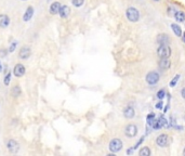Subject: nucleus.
<instances>
[{
    "mask_svg": "<svg viewBox=\"0 0 185 156\" xmlns=\"http://www.w3.org/2000/svg\"><path fill=\"white\" fill-rule=\"evenodd\" d=\"M32 15H34V8L28 7L27 10H26V12L24 13V15H23V20H24V21H29V20L32 18Z\"/></svg>",
    "mask_w": 185,
    "mask_h": 156,
    "instance_id": "ddd939ff",
    "label": "nucleus"
},
{
    "mask_svg": "<svg viewBox=\"0 0 185 156\" xmlns=\"http://www.w3.org/2000/svg\"><path fill=\"white\" fill-rule=\"evenodd\" d=\"M59 13H60L61 18H66L68 15H69V13H71V10H69V8H68L67 6H63V7H61Z\"/></svg>",
    "mask_w": 185,
    "mask_h": 156,
    "instance_id": "4468645a",
    "label": "nucleus"
},
{
    "mask_svg": "<svg viewBox=\"0 0 185 156\" xmlns=\"http://www.w3.org/2000/svg\"><path fill=\"white\" fill-rule=\"evenodd\" d=\"M161 107H162V102H161V101H160L159 103H157V105H156V108H161Z\"/></svg>",
    "mask_w": 185,
    "mask_h": 156,
    "instance_id": "bb28decb",
    "label": "nucleus"
},
{
    "mask_svg": "<svg viewBox=\"0 0 185 156\" xmlns=\"http://www.w3.org/2000/svg\"><path fill=\"white\" fill-rule=\"evenodd\" d=\"M13 74L16 77H22L23 75L25 74V67L22 64H16L14 66V68H13Z\"/></svg>",
    "mask_w": 185,
    "mask_h": 156,
    "instance_id": "423d86ee",
    "label": "nucleus"
},
{
    "mask_svg": "<svg viewBox=\"0 0 185 156\" xmlns=\"http://www.w3.org/2000/svg\"><path fill=\"white\" fill-rule=\"evenodd\" d=\"M156 1H159V0H156Z\"/></svg>",
    "mask_w": 185,
    "mask_h": 156,
    "instance_id": "473e14b6",
    "label": "nucleus"
},
{
    "mask_svg": "<svg viewBox=\"0 0 185 156\" xmlns=\"http://www.w3.org/2000/svg\"><path fill=\"white\" fill-rule=\"evenodd\" d=\"M20 93H21V89H20V87H18V86H15L14 88L12 89V96H20Z\"/></svg>",
    "mask_w": 185,
    "mask_h": 156,
    "instance_id": "aec40b11",
    "label": "nucleus"
},
{
    "mask_svg": "<svg viewBox=\"0 0 185 156\" xmlns=\"http://www.w3.org/2000/svg\"><path fill=\"white\" fill-rule=\"evenodd\" d=\"M156 143L159 146H161V147L166 146V145H167V143H168V135H160L159 137L157 138Z\"/></svg>",
    "mask_w": 185,
    "mask_h": 156,
    "instance_id": "6e6552de",
    "label": "nucleus"
},
{
    "mask_svg": "<svg viewBox=\"0 0 185 156\" xmlns=\"http://www.w3.org/2000/svg\"><path fill=\"white\" fill-rule=\"evenodd\" d=\"M157 53L160 57H169L171 54V49L170 47L167 46V45H162L160 46L157 50Z\"/></svg>",
    "mask_w": 185,
    "mask_h": 156,
    "instance_id": "7ed1b4c3",
    "label": "nucleus"
},
{
    "mask_svg": "<svg viewBox=\"0 0 185 156\" xmlns=\"http://www.w3.org/2000/svg\"><path fill=\"white\" fill-rule=\"evenodd\" d=\"M73 1V4L75 6V7H81L82 4H83V1L85 0H71Z\"/></svg>",
    "mask_w": 185,
    "mask_h": 156,
    "instance_id": "412c9836",
    "label": "nucleus"
},
{
    "mask_svg": "<svg viewBox=\"0 0 185 156\" xmlns=\"http://www.w3.org/2000/svg\"><path fill=\"white\" fill-rule=\"evenodd\" d=\"M183 154H184V155H185V149H184V151H183Z\"/></svg>",
    "mask_w": 185,
    "mask_h": 156,
    "instance_id": "7c9ffc66",
    "label": "nucleus"
},
{
    "mask_svg": "<svg viewBox=\"0 0 185 156\" xmlns=\"http://www.w3.org/2000/svg\"><path fill=\"white\" fill-rule=\"evenodd\" d=\"M125 132L128 137L132 138V137H135L136 133H138V128H136L135 125H129V126H127V128H126Z\"/></svg>",
    "mask_w": 185,
    "mask_h": 156,
    "instance_id": "39448f33",
    "label": "nucleus"
},
{
    "mask_svg": "<svg viewBox=\"0 0 185 156\" xmlns=\"http://www.w3.org/2000/svg\"><path fill=\"white\" fill-rule=\"evenodd\" d=\"M127 18L130 22H138L140 18L139 11L135 8H128L127 9Z\"/></svg>",
    "mask_w": 185,
    "mask_h": 156,
    "instance_id": "f257e3e1",
    "label": "nucleus"
},
{
    "mask_svg": "<svg viewBox=\"0 0 185 156\" xmlns=\"http://www.w3.org/2000/svg\"><path fill=\"white\" fill-rule=\"evenodd\" d=\"M9 23H10V18H9L8 15L4 14L0 15V27L4 28V27H7L8 25H9Z\"/></svg>",
    "mask_w": 185,
    "mask_h": 156,
    "instance_id": "f8f14e48",
    "label": "nucleus"
},
{
    "mask_svg": "<svg viewBox=\"0 0 185 156\" xmlns=\"http://www.w3.org/2000/svg\"><path fill=\"white\" fill-rule=\"evenodd\" d=\"M124 115H125V117H127V118H132V117L134 116V110H133L131 106L126 107L125 111H124Z\"/></svg>",
    "mask_w": 185,
    "mask_h": 156,
    "instance_id": "dca6fc26",
    "label": "nucleus"
},
{
    "mask_svg": "<svg viewBox=\"0 0 185 156\" xmlns=\"http://www.w3.org/2000/svg\"><path fill=\"white\" fill-rule=\"evenodd\" d=\"M61 6L59 2H54V4H51V7H50V13L51 14H57L59 12H60V9H61Z\"/></svg>",
    "mask_w": 185,
    "mask_h": 156,
    "instance_id": "2eb2a0df",
    "label": "nucleus"
},
{
    "mask_svg": "<svg viewBox=\"0 0 185 156\" xmlns=\"http://www.w3.org/2000/svg\"><path fill=\"white\" fill-rule=\"evenodd\" d=\"M174 18L178 22H184L185 21V14L183 12H175Z\"/></svg>",
    "mask_w": 185,
    "mask_h": 156,
    "instance_id": "f3484780",
    "label": "nucleus"
},
{
    "mask_svg": "<svg viewBox=\"0 0 185 156\" xmlns=\"http://www.w3.org/2000/svg\"><path fill=\"white\" fill-rule=\"evenodd\" d=\"M140 155H141V156H148V155H150V150L148 149L147 146L143 147V149L140 151Z\"/></svg>",
    "mask_w": 185,
    "mask_h": 156,
    "instance_id": "6ab92c4d",
    "label": "nucleus"
},
{
    "mask_svg": "<svg viewBox=\"0 0 185 156\" xmlns=\"http://www.w3.org/2000/svg\"><path fill=\"white\" fill-rule=\"evenodd\" d=\"M157 41H158V43H159L160 46H162V45H168L169 41H170V38H169L166 34H161V35L158 36Z\"/></svg>",
    "mask_w": 185,
    "mask_h": 156,
    "instance_id": "1a4fd4ad",
    "label": "nucleus"
},
{
    "mask_svg": "<svg viewBox=\"0 0 185 156\" xmlns=\"http://www.w3.org/2000/svg\"><path fill=\"white\" fill-rule=\"evenodd\" d=\"M7 147L11 153H16L18 151L20 145H18V143L16 141H14V140H10V141L8 142Z\"/></svg>",
    "mask_w": 185,
    "mask_h": 156,
    "instance_id": "0eeeda50",
    "label": "nucleus"
},
{
    "mask_svg": "<svg viewBox=\"0 0 185 156\" xmlns=\"http://www.w3.org/2000/svg\"><path fill=\"white\" fill-rule=\"evenodd\" d=\"M158 80H159V75L157 74L156 72H150L146 76V82L150 85H155L158 82Z\"/></svg>",
    "mask_w": 185,
    "mask_h": 156,
    "instance_id": "20e7f679",
    "label": "nucleus"
},
{
    "mask_svg": "<svg viewBox=\"0 0 185 156\" xmlns=\"http://www.w3.org/2000/svg\"><path fill=\"white\" fill-rule=\"evenodd\" d=\"M29 55H30V49L28 47H23L20 50V57L21 59H27Z\"/></svg>",
    "mask_w": 185,
    "mask_h": 156,
    "instance_id": "9b49d317",
    "label": "nucleus"
},
{
    "mask_svg": "<svg viewBox=\"0 0 185 156\" xmlns=\"http://www.w3.org/2000/svg\"><path fill=\"white\" fill-rule=\"evenodd\" d=\"M121 149H122V142H121L119 139H114V140L110 141L109 143L110 152H113V153L119 152Z\"/></svg>",
    "mask_w": 185,
    "mask_h": 156,
    "instance_id": "f03ea898",
    "label": "nucleus"
},
{
    "mask_svg": "<svg viewBox=\"0 0 185 156\" xmlns=\"http://www.w3.org/2000/svg\"><path fill=\"white\" fill-rule=\"evenodd\" d=\"M22 1H25V0H22Z\"/></svg>",
    "mask_w": 185,
    "mask_h": 156,
    "instance_id": "2f4dec72",
    "label": "nucleus"
},
{
    "mask_svg": "<svg viewBox=\"0 0 185 156\" xmlns=\"http://www.w3.org/2000/svg\"><path fill=\"white\" fill-rule=\"evenodd\" d=\"M16 45H18V43H12V45H11V47H10V49H9V52H13L14 51V49H15V47H16Z\"/></svg>",
    "mask_w": 185,
    "mask_h": 156,
    "instance_id": "393cba45",
    "label": "nucleus"
},
{
    "mask_svg": "<svg viewBox=\"0 0 185 156\" xmlns=\"http://www.w3.org/2000/svg\"><path fill=\"white\" fill-rule=\"evenodd\" d=\"M171 62L169 61L168 57H161V60L159 62V67L162 68V69H167V68L170 67Z\"/></svg>",
    "mask_w": 185,
    "mask_h": 156,
    "instance_id": "9d476101",
    "label": "nucleus"
},
{
    "mask_svg": "<svg viewBox=\"0 0 185 156\" xmlns=\"http://www.w3.org/2000/svg\"><path fill=\"white\" fill-rule=\"evenodd\" d=\"M10 78H11V74L9 73V74L6 76V78H4V85L8 86L9 84H10Z\"/></svg>",
    "mask_w": 185,
    "mask_h": 156,
    "instance_id": "5701e85b",
    "label": "nucleus"
},
{
    "mask_svg": "<svg viewBox=\"0 0 185 156\" xmlns=\"http://www.w3.org/2000/svg\"><path fill=\"white\" fill-rule=\"evenodd\" d=\"M179 78H180V75H177V76H175V77L173 78V79H172V82H170V86H171V87H174L175 84H177V82H179Z\"/></svg>",
    "mask_w": 185,
    "mask_h": 156,
    "instance_id": "4be33fe9",
    "label": "nucleus"
},
{
    "mask_svg": "<svg viewBox=\"0 0 185 156\" xmlns=\"http://www.w3.org/2000/svg\"><path fill=\"white\" fill-rule=\"evenodd\" d=\"M6 54H7L6 50H0V57H6Z\"/></svg>",
    "mask_w": 185,
    "mask_h": 156,
    "instance_id": "a878e982",
    "label": "nucleus"
},
{
    "mask_svg": "<svg viewBox=\"0 0 185 156\" xmlns=\"http://www.w3.org/2000/svg\"><path fill=\"white\" fill-rule=\"evenodd\" d=\"M171 27H172V30H173V33H174L177 36H182V30L181 28H180V26H178L177 24H172L171 25Z\"/></svg>",
    "mask_w": 185,
    "mask_h": 156,
    "instance_id": "a211bd4d",
    "label": "nucleus"
},
{
    "mask_svg": "<svg viewBox=\"0 0 185 156\" xmlns=\"http://www.w3.org/2000/svg\"><path fill=\"white\" fill-rule=\"evenodd\" d=\"M183 41H184V43H185V33H184V34H183Z\"/></svg>",
    "mask_w": 185,
    "mask_h": 156,
    "instance_id": "c756f323",
    "label": "nucleus"
},
{
    "mask_svg": "<svg viewBox=\"0 0 185 156\" xmlns=\"http://www.w3.org/2000/svg\"><path fill=\"white\" fill-rule=\"evenodd\" d=\"M2 72V64H1V62H0V73Z\"/></svg>",
    "mask_w": 185,
    "mask_h": 156,
    "instance_id": "c85d7f7f",
    "label": "nucleus"
},
{
    "mask_svg": "<svg viewBox=\"0 0 185 156\" xmlns=\"http://www.w3.org/2000/svg\"><path fill=\"white\" fill-rule=\"evenodd\" d=\"M157 96H158V99H160V100L162 99V98L165 96V91H164V90H160L159 92L157 93Z\"/></svg>",
    "mask_w": 185,
    "mask_h": 156,
    "instance_id": "b1692460",
    "label": "nucleus"
},
{
    "mask_svg": "<svg viewBox=\"0 0 185 156\" xmlns=\"http://www.w3.org/2000/svg\"><path fill=\"white\" fill-rule=\"evenodd\" d=\"M181 94H182V96H183V98H184V99H185V88H183V89H182V91H181Z\"/></svg>",
    "mask_w": 185,
    "mask_h": 156,
    "instance_id": "cd10ccee",
    "label": "nucleus"
}]
</instances>
